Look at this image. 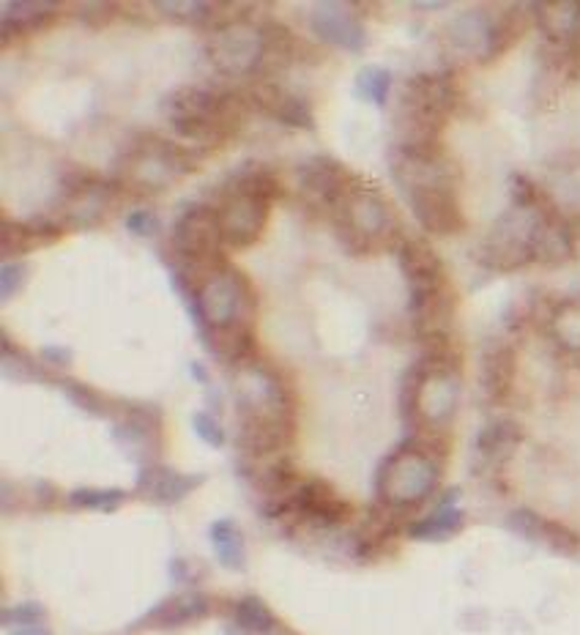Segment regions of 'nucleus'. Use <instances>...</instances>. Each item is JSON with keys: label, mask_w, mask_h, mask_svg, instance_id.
<instances>
[{"label": "nucleus", "mask_w": 580, "mask_h": 635, "mask_svg": "<svg viewBox=\"0 0 580 635\" xmlns=\"http://www.w3.org/2000/svg\"><path fill=\"white\" fill-rule=\"evenodd\" d=\"M170 266V282L192 318L200 343L219 362L247 364L258 354L254 343V318H258V293L252 282L228 261L209 272H189Z\"/></svg>", "instance_id": "nucleus-1"}, {"label": "nucleus", "mask_w": 580, "mask_h": 635, "mask_svg": "<svg viewBox=\"0 0 580 635\" xmlns=\"http://www.w3.org/2000/svg\"><path fill=\"white\" fill-rule=\"evenodd\" d=\"M392 175L419 225L433 236H454L466 228L452 168L443 151H392Z\"/></svg>", "instance_id": "nucleus-2"}, {"label": "nucleus", "mask_w": 580, "mask_h": 635, "mask_svg": "<svg viewBox=\"0 0 580 635\" xmlns=\"http://www.w3.org/2000/svg\"><path fill=\"white\" fill-rule=\"evenodd\" d=\"M286 195L280 175L260 162H244L219 184V225L224 246L247 250L258 244L269 225L271 205Z\"/></svg>", "instance_id": "nucleus-3"}, {"label": "nucleus", "mask_w": 580, "mask_h": 635, "mask_svg": "<svg viewBox=\"0 0 580 635\" xmlns=\"http://www.w3.org/2000/svg\"><path fill=\"white\" fill-rule=\"evenodd\" d=\"M458 82L449 72H424L406 80L394 113V149L443 151L441 129L458 104Z\"/></svg>", "instance_id": "nucleus-4"}, {"label": "nucleus", "mask_w": 580, "mask_h": 635, "mask_svg": "<svg viewBox=\"0 0 580 635\" xmlns=\"http://www.w3.org/2000/svg\"><path fill=\"white\" fill-rule=\"evenodd\" d=\"M241 108H244V99L236 93L203 85L176 88L159 104L170 129L181 140L203 149H214L239 134L241 119H244Z\"/></svg>", "instance_id": "nucleus-5"}, {"label": "nucleus", "mask_w": 580, "mask_h": 635, "mask_svg": "<svg viewBox=\"0 0 580 635\" xmlns=\"http://www.w3.org/2000/svg\"><path fill=\"white\" fill-rule=\"evenodd\" d=\"M394 252L408 285V315L424 340L441 337L454 310V293L447 285L441 258L422 239H402Z\"/></svg>", "instance_id": "nucleus-6"}, {"label": "nucleus", "mask_w": 580, "mask_h": 635, "mask_svg": "<svg viewBox=\"0 0 580 635\" xmlns=\"http://www.w3.org/2000/svg\"><path fill=\"white\" fill-rule=\"evenodd\" d=\"M331 228L348 255H372L402 244L398 216L376 187H353L331 209Z\"/></svg>", "instance_id": "nucleus-7"}, {"label": "nucleus", "mask_w": 580, "mask_h": 635, "mask_svg": "<svg viewBox=\"0 0 580 635\" xmlns=\"http://www.w3.org/2000/svg\"><path fill=\"white\" fill-rule=\"evenodd\" d=\"M194 170H198V154L189 145L173 143L159 134H143L118 157L116 184L153 195L170 190V184L187 179Z\"/></svg>", "instance_id": "nucleus-8"}, {"label": "nucleus", "mask_w": 580, "mask_h": 635, "mask_svg": "<svg viewBox=\"0 0 580 635\" xmlns=\"http://www.w3.org/2000/svg\"><path fill=\"white\" fill-rule=\"evenodd\" d=\"M441 482V466L419 441H402L376 472V496L387 510H413L428 502Z\"/></svg>", "instance_id": "nucleus-9"}, {"label": "nucleus", "mask_w": 580, "mask_h": 635, "mask_svg": "<svg viewBox=\"0 0 580 635\" xmlns=\"http://www.w3.org/2000/svg\"><path fill=\"white\" fill-rule=\"evenodd\" d=\"M222 246L224 239L217 205L187 203L173 222V236H170L173 261L168 263L189 269V272H209L224 263Z\"/></svg>", "instance_id": "nucleus-10"}, {"label": "nucleus", "mask_w": 580, "mask_h": 635, "mask_svg": "<svg viewBox=\"0 0 580 635\" xmlns=\"http://www.w3.org/2000/svg\"><path fill=\"white\" fill-rule=\"evenodd\" d=\"M266 515L286 517L299 526L337 528L351 521L353 507L346 498L337 496L329 482L318 480V476H310V480L299 476L286 493L266 502Z\"/></svg>", "instance_id": "nucleus-11"}, {"label": "nucleus", "mask_w": 580, "mask_h": 635, "mask_svg": "<svg viewBox=\"0 0 580 635\" xmlns=\"http://www.w3.org/2000/svg\"><path fill=\"white\" fill-rule=\"evenodd\" d=\"M209 61L224 78H250L266 61V31L250 20H230L206 44Z\"/></svg>", "instance_id": "nucleus-12"}, {"label": "nucleus", "mask_w": 580, "mask_h": 635, "mask_svg": "<svg viewBox=\"0 0 580 635\" xmlns=\"http://www.w3.org/2000/svg\"><path fill=\"white\" fill-rule=\"evenodd\" d=\"M233 392L239 403V420H293L288 386L269 364H260L258 359L241 364Z\"/></svg>", "instance_id": "nucleus-13"}, {"label": "nucleus", "mask_w": 580, "mask_h": 635, "mask_svg": "<svg viewBox=\"0 0 580 635\" xmlns=\"http://www.w3.org/2000/svg\"><path fill=\"white\" fill-rule=\"evenodd\" d=\"M116 198V181H104L88 170H72L61 184V211L63 222L74 231H91L99 228L112 209Z\"/></svg>", "instance_id": "nucleus-14"}, {"label": "nucleus", "mask_w": 580, "mask_h": 635, "mask_svg": "<svg viewBox=\"0 0 580 635\" xmlns=\"http://www.w3.org/2000/svg\"><path fill=\"white\" fill-rule=\"evenodd\" d=\"M296 187L307 200H316L323 209H334L357 187V175L334 157H312L296 168Z\"/></svg>", "instance_id": "nucleus-15"}, {"label": "nucleus", "mask_w": 580, "mask_h": 635, "mask_svg": "<svg viewBox=\"0 0 580 635\" xmlns=\"http://www.w3.org/2000/svg\"><path fill=\"white\" fill-rule=\"evenodd\" d=\"M430 362L428 381H424L422 400H419V425L424 427H447L458 411L460 400V381L458 364L441 362V359L422 354Z\"/></svg>", "instance_id": "nucleus-16"}, {"label": "nucleus", "mask_w": 580, "mask_h": 635, "mask_svg": "<svg viewBox=\"0 0 580 635\" xmlns=\"http://www.w3.org/2000/svg\"><path fill=\"white\" fill-rule=\"evenodd\" d=\"M312 37L323 44L340 47L348 52L367 50V28L362 17L348 3H316L310 11Z\"/></svg>", "instance_id": "nucleus-17"}, {"label": "nucleus", "mask_w": 580, "mask_h": 635, "mask_svg": "<svg viewBox=\"0 0 580 635\" xmlns=\"http://www.w3.org/2000/svg\"><path fill=\"white\" fill-rule=\"evenodd\" d=\"M203 482V474H183L170 466L151 463V466L140 468L138 482H134V493H138L140 498H146V502L170 507V504H179L187 496H192Z\"/></svg>", "instance_id": "nucleus-18"}, {"label": "nucleus", "mask_w": 580, "mask_h": 635, "mask_svg": "<svg viewBox=\"0 0 580 635\" xmlns=\"http://www.w3.org/2000/svg\"><path fill=\"white\" fill-rule=\"evenodd\" d=\"M507 528L518 534V537L529 540V543L544 545V548L553 551V554L572 556L580 551V537L570 526H564L561 521L542 517L540 513H534V510H514V513L507 517Z\"/></svg>", "instance_id": "nucleus-19"}, {"label": "nucleus", "mask_w": 580, "mask_h": 635, "mask_svg": "<svg viewBox=\"0 0 580 635\" xmlns=\"http://www.w3.org/2000/svg\"><path fill=\"white\" fill-rule=\"evenodd\" d=\"M250 104L266 113L269 119L290 129H312L316 127V115H312L310 102L299 93L288 91V88L277 85V82H258L250 91Z\"/></svg>", "instance_id": "nucleus-20"}, {"label": "nucleus", "mask_w": 580, "mask_h": 635, "mask_svg": "<svg viewBox=\"0 0 580 635\" xmlns=\"http://www.w3.org/2000/svg\"><path fill=\"white\" fill-rule=\"evenodd\" d=\"M159 433V411L148 409V405H127L118 422L112 425V439L118 441L129 457L143 461L146 455L153 452V439Z\"/></svg>", "instance_id": "nucleus-21"}, {"label": "nucleus", "mask_w": 580, "mask_h": 635, "mask_svg": "<svg viewBox=\"0 0 580 635\" xmlns=\"http://www.w3.org/2000/svg\"><path fill=\"white\" fill-rule=\"evenodd\" d=\"M514 373H518V356H514L512 345L504 340H490L479 356V384L488 400L493 403L507 400L512 392Z\"/></svg>", "instance_id": "nucleus-22"}, {"label": "nucleus", "mask_w": 580, "mask_h": 635, "mask_svg": "<svg viewBox=\"0 0 580 635\" xmlns=\"http://www.w3.org/2000/svg\"><path fill=\"white\" fill-rule=\"evenodd\" d=\"M449 41L460 52H469L477 58H493L496 41V20L482 9H469L449 22Z\"/></svg>", "instance_id": "nucleus-23"}, {"label": "nucleus", "mask_w": 580, "mask_h": 635, "mask_svg": "<svg viewBox=\"0 0 580 635\" xmlns=\"http://www.w3.org/2000/svg\"><path fill=\"white\" fill-rule=\"evenodd\" d=\"M520 441H523V431L514 420L488 422L473 439V461H477L479 468L501 466L507 457H512Z\"/></svg>", "instance_id": "nucleus-24"}, {"label": "nucleus", "mask_w": 580, "mask_h": 635, "mask_svg": "<svg viewBox=\"0 0 580 635\" xmlns=\"http://www.w3.org/2000/svg\"><path fill=\"white\" fill-rule=\"evenodd\" d=\"M458 487L447 491V496H443V502L438 504L433 513L419 517V521H413L411 526H408V537L422 540V543H443V540H452L466 523L463 510L458 507Z\"/></svg>", "instance_id": "nucleus-25"}, {"label": "nucleus", "mask_w": 580, "mask_h": 635, "mask_svg": "<svg viewBox=\"0 0 580 635\" xmlns=\"http://www.w3.org/2000/svg\"><path fill=\"white\" fill-rule=\"evenodd\" d=\"M61 233V225H56V222L50 220H3V225H0V250H3L6 258L26 255V252H31L33 246L41 244V241L58 239Z\"/></svg>", "instance_id": "nucleus-26"}, {"label": "nucleus", "mask_w": 580, "mask_h": 635, "mask_svg": "<svg viewBox=\"0 0 580 635\" xmlns=\"http://www.w3.org/2000/svg\"><path fill=\"white\" fill-rule=\"evenodd\" d=\"M3 9V37H22V33H37L50 26L58 17V3H41V0H9L0 6Z\"/></svg>", "instance_id": "nucleus-27"}, {"label": "nucleus", "mask_w": 580, "mask_h": 635, "mask_svg": "<svg viewBox=\"0 0 580 635\" xmlns=\"http://www.w3.org/2000/svg\"><path fill=\"white\" fill-rule=\"evenodd\" d=\"M537 22L550 39L559 44H572L580 39V3L578 0H561V3L537 6Z\"/></svg>", "instance_id": "nucleus-28"}, {"label": "nucleus", "mask_w": 580, "mask_h": 635, "mask_svg": "<svg viewBox=\"0 0 580 635\" xmlns=\"http://www.w3.org/2000/svg\"><path fill=\"white\" fill-rule=\"evenodd\" d=\"M209 540L211 548H214L217 562L222 564L224 570H233V573H241L247 564V548H244V532L239 528V523L233 517H219V521L211 523L209 528Z\"/></svg>", "instance_id": "nucleus-29"}, {"label": "nucleus", "mask_w": 580, "mask_h": 635, "mask_svg": "<svg viewBox=\"0 0 580 635\" xmlns=\"http://www.w3.org/2000/svg\"><path fill=\"white\" fill-rule=\"evenodd\" d=\"M209 611L211 603L206 595H179L164 599L159 608H153L151 614L146 616V622H153V625L173 631V627H183L194 619H203V616H209Z\"/></svg>", "instance_id": "nucleus-30"}, {"label": "nucleus", "mask_w": 580, "mask_h": 635, "mask_svg": "<svg viewBox=\"0 0 580 635\" xmlns=\"http://www.w3.org/2000/svg\"><path fill=\"white\" fill-rule=\"evenodd\" d=\"M430 373V362L428 359H417L411 367L402 373L400 379V420L406 422L408 427L419 425V400H422V390H424V381H428Z\"/></svg>", "instance_id": "nucleus-31"}, {"label": "nucleus", "mask_w": 580, "mask_h": 635, "mask_svg": "<svg viewBox=\"0 0 580 635\" xmlns=\"http://www.w3.org/2000/svg\"><path fill=\"white\" fill-rule=\"evenodd\" d=\"M394 74L383 67H364L353 78V93L362 102L376 104V108H387L389 97H392Z\"/></svg>", "instance_id": "nucleus-32"}, {"label": "nucleus", "mask_w": 580, "mask_h": 635, "mask_svg": "<svg viewBox=\"0 0 580 635\" xmlns=\"http://www.w3.org/2000/svg\"><path fill=\"white\" fill-rule=\"evenodd\" d=\"M233 622L252 635H266L277 627V616L260 597H241L233 605Z\"/></svg>", "instance_id": "nucleus-33"}, {"label": "nucleus", "mask_w": 580, "mask_h": 635, "mask_svg": "<svg viewBox=\"0 0 580 635\" xmlns=\"http://www.w3.org/2000/svg\"><path fill=\"white\" fill-rule=\"evenodd\" d=\"M127 502V491L121 487H77L69 493V504L77 510H99V513H112Z\"/></svg>", "instance_id": "nucleus-34"}, {"label": "nucleus", "mask_w": 580, "mask_h": 635, "mask_svg": "<svg viewBox=\"0 0 580 635\" xmlns=\"http://www.w3.org/2000/svg\"><path fill=\"white\" fill-rule=\"evenodd\" d=\"M0 362H3V375L9 381H22V384H28V381H44V370L39 367V362H33L31 356L22 354L9 337H3V356H0Z\"/></svg>", "instance_id": "nucleus-35"}, {"label": "nucleus", "mask_w": 580, "mask_h": 635, "mask_svg": "<svg viewBox=\"0 0 580 635\" xmlns=\"http://www.w3.org/2000/svg\"><path fill=\"white\" fill-rule=\"evenodd\" d=\"M61 384V390H63V395H67V400L72 405H77L80 411H86V414H91V416H108L110 414V400L102 395V392H97V390H91L88 384H82V381H72V379H67V381H58Z\"/></svg>", "instance_id": "nucleus-36"}, {"label": "nucleus", "mask_w": 580, "mask_h": 635, "mask_svg": "<svg viewBox=\"0 0 580 635\" xmlns=\"http://www.w3.org/2000/svg\"><path fill=\"white\" fill-rule=\"evenodd\" d=\"M553 334L564 349L580 351V302H564L556 310Z\"/></svg>", "instance_id": "nucleus-37"}, {"label": "nucleus", "mask_w": 580, "mask_h": 635, "mask_svg": "<svg viewBox=\"0 0 580 635\" xmlns=\"http://www.w3.org/2000/svg\"><path fill=\"white\" fill-rule=\"evenodd\" d=\"M153 9L162 11L164 17H173L181 22H206L214 17V3H198V0H181V3H168V0H159L153 3Z\"/></svg>", "instance_id": "nucleus-38"}, {"label": "nucleus", "mask_w": 580, "mask_h": 635, "mask_svg": "<svg viewBox=\"0 0 580 635\" xmlns=\"http://www.w3.org/2000/svg\"><path fill=\"white\" fill-rule=\"evenodd\" d=\"M123 225L138 239H157L159 231H162V220L151 209H132L123 216Z\"/></svg>", "instance_id": "nucleus-39"}, {"label": "nucleus", "mask_w": 580, "mask_h": 635, "mask_svg": "<svg viewBox=\"0 0 580 635\" xmlns=\"http://www.w3.org/2000/svg\"><path fill=\"white\" fill-rule=\"evenodd\" d=\"M47 616V611L41 608L39 603H17L11 608L3 611V625L9 631H17V627H31V625H41Z\"/></svg>", "instance_id": "nucleus-40"}, {"label": "nucleus", "mask_w": 580, "mask_h": 635, "mask_svg": "<svg viewBox=\"0 0 580 635\" xmlns=\"http://www.w3.org/2000/svg\"><path fill=\"white\" fill-rule=\"evenodd\" d=\"M192 427H194V433H198V439L206 441L209 446H214V450L224 446V441H228L222 422H219L211 411H194Z\"/></svg>", "instance_id": "nucleus-41"}, {"label": "nucleus", "mask_w": 580, "mask_h": 635, "mask_svg": "<svg viewBox=\"0 0 580 635\" xmlns=\"http://www.w3.org/2000/svg\"><path fill=\"white\" fill-rule=\"evenodd\" d=\"M26 278H28L26 263L6 261L3 266H0V299H3V302L14 299L17 293H20V288L26 285Z\"/></svg>", "instance_id": "nucleus-42"}, {"label": "nucleus", "mask_w": 580, "mask_h": 635, "mask_svg": "<svg viewBox=\"0 0 580 635\" xmlns=\"http://www.w3.org/2000/svg\"><path fill=\"white\" fill-rule=\"evenodd\" d=\"M77 20L88 28H104L116 17V6L112 3H80L74 11Z\"/></svg>", "instance_id": "nucleus-43"}, {"label": "nucleus", "mask_w": 580, "mask_h": 635, "mask_svg": "<svg viewBox=\"0 0 580 635\" xmlns=\"http://www.w3.org/2000/svg\"><path fill=\"white\" fill-rule=\"evenodd\" d=\"M41 359H44L47 364H52V367H69V362H72V351L63 349V345H47V349L41 351Z\"/></svg>", "instance_id": "nucleus-44"}, {"label": "nucleus", "mask_w": 580, "mask_h": 635, "mask_svg": "<svg viewBox=\"0 0 580 635\" xmlns=\"http://www.w3.org/2000/svg\"><path fill=\"white\" fill-rule=\"evenodd\" d=\"M9 635H52V631H47L44 625H31V627H17V631H9Z\"/></svg>", "instance_id": "nucleus-45"}, {"label": "nucleus", "mask_w": 580, "mask_h": 635, "mask_svg": "<svg viewBox=\"0 0 580 635\" xmlns=\"http://www.w3.org/2000/svg\"><path fill=\"white\" fill-rule=\"evenodd\" d=\"M189 370H192V375H194V379L200 381V384H203V386H211V379H209V373H206L203 364L192 362V364H189Z\"/></svg>", "instance_id": "nucleus-46"}, {"label": "nucleus", "mask_w": 580, "mask_h": 635, "mask_svg": "<svg viewBox=\"0 0 580 635\" xmlns=\"http://www.w3.org/2000/svg\"><path fill=\"white\" fill-rule=\"evenodd\" d=\"M447 3H417V9H443Z\"/></svg>", "instance_id": "nucleus-47"}]
</instances>
